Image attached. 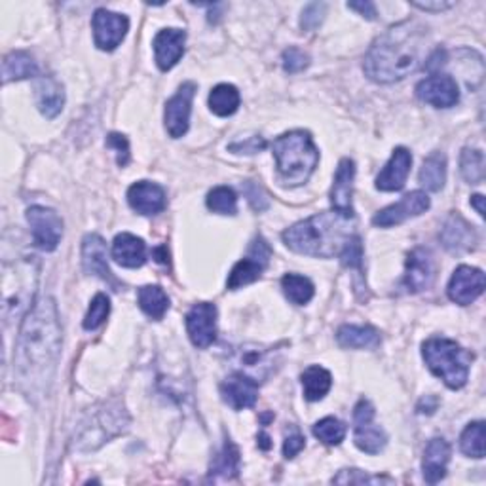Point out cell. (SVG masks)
<instances>
[{"label":"cell","instance_id":"obj_1","mask_svg":"<svg viewBox=\"0 0 486 486\" xmlns=\"http://www.w3.org/2000/svg\"><path fill=\"white\" fill-rule=\"evenodd\" d=\"M61 352V325L50 296L40 298L23 320L16 344V373L28 392L45 390Z\"/></svg>","mask_w":486,"mask_h":486},{"label":"cell","instance_id":"obj_2","mask_svg":"<svg viewBox=\"0 0 486 486\" xmlns=\"http://www.w3.org/2000/svg\"><path fill=\"white\" fill-rule=\"evenodd\" d=\"M427 28L418 21H401L378 36L365 55V75L378 84L407 78L427 61Z\"/></svg>","mask_w":486,"mask_h":486},{"label":"cell","instance_id":"obj_3","mask_svg":"<svg viewBox=\"0 0 486 486\" xmlns=\"http://www.w3.org/2000/svg\"><path fill=\"white\" fill-rule=\"evenodd\" d=\"M350 219L335 211L318 213L306 221H300L281 234L283 243L291 251L318 259H333L340 255L344 243L352 236Z\"/></svg>","mask_w":486,"mask_h":486},{"label":"cell","instance_id":"obj_4","mask_svg":"<svg viewBox=\"0 0 486 486\" xmlns=\"http://www.w3.org/2000/svg\"><path fill=\"white\" fill-rule=\"evenodd\" d=\"M271 150L278 160L279 181L288 187H300L316 171L320 152L310 134L289 132L271 142Z\"/></svg>","mask_w":486,"mask_h":486},{"label":"cell","instance_id":"obj_5","mask_svg":"<svg viewBox=\"0 0 486 486\" xmlns=\"http://www.w3.org/2000/svg\"><path fill=\"white\" fill-rule=\"evenodd\" d=\"M422 355L432 373L445 382L450 390H460L467 384L469 365L474 353L449 338H430L424 342Z\"/></svg>","mask_w":486,"mask_h":486},{"label":"cell","instance_id":"obj_6","mask_svg":"<svg viewBox=\"0 0 486 486\" xmlns=\"http://www.w3.org/2000/svg\"><path fill=\"white\" fill-rule=\"evenodd\" d=\"M38 283V263L35 256H25L13 264V271L4 270V320L27 316L31 310Z\"/></svg>","mask_w":486,"mask_h":486},{"label":"cell","instance_id":"obj_7","mask_svg":"<svg viewBox=\"0 0 486 486\" xmlns=\"http://www.w3.org/2000/svg\"><path fill=\"white\" fill-rule=\"evenodd\" d=\"M353 441L355 447L367 454H380L384 450L388 435L380 425L375 424V407L367 399H361L353 409Z\"/></svg>","mask_w":486,"mask_h":486},{"label":"cell","instance_id":"obj_8","mask_svg":"<svg viewBox=\"0 0 486 486\" xmlns=\"http://www.w3.org/2000/svg\"><path fill=\"white\" fill-rule=\"evenodd\" d=\"M127 424V414L124 412L122 405L112 407L103 405V409L99 410L95 417L92 418L90 427H85L84 433L80 435L78 442L84 450H93L99 445H103L105 441H109L112 435H117L122 432V425Z\"/></svg>","mask_w":486,"mask_h":486},{"label":"cell","instance_id":"obj_9","mask_svg":"<svg viewBox=\"0 0 486 486\" xmlns=\"http://www.w3.org/2000/svg\"><path fill=\"white\" fill-rule=\"evenodd\" d=\"M232 361L238 373L246 375L259 384L264 382L276 370L279 363V350L247 344L236 350Z\"/></svg>","mask_w":486,"mask_h":486},{"label":"cell","instance_id":"obj_10","mask_svg":"<svg viewBox=\"0 0 486 486\" xmlns=\"http://www.w3.org/2000/svg\"><path fill=\"white\" fill-rule=\"evenodd\" d=\"M270 256H271L270 246L264 241V238L256 236L251 243L247 259L239 261L232 268L231 276H228V281H226V288L231 291H236L239 288H246V285H249V283H255L263 276L264 268L270 263Z\"/></svg>","mask_w":486,"mask_h":486},{"label":"cell","instance_id":"obj_11","mask_svg":"<svg viewBox=\"0 0 486 486\" xmlns=\"http://www.w3.org/2000/svg\"><path fill=\"white\" fill-rule=\"evenodd\" d=\"M27 221L31 224L33 239L42 251H53L63 236V221L53 209L35 206L27 209Z\"/></svg>","mask_w":486,"mask_h":486},{"label":"cell","instance_id":"obj_12","mask_svg":"<svg viewBox=\"0 0 486 486\" xmlns=\"http://www.w3.org/2000/svg\"><path fill=\"white\" fill-rule=\"evenodd\" d=\"M196 90L194 82H184L166 105V130L174 139H179L189 132Z\"/></svg>","mask_w":486,"mask_h":486},{"label":"cell","instance_id":"obj_13","mask_svg":"<svg viewBox=\"0 0 486 486\" xmlns=\"http://www.w3.org/2000/svg\"><path fill=\"white\" fill-rule=\"evenodd\" d=\"M93 40L95 46L103 52H112L120 46L124 40L127 28H130V21L122 13H114L105 8L97 10L93 13Z\"/></svg>","mask_w":486,"mask_h":486},{"label":"cell","instance_id":"obj_14","mask_svg":"<svg viewBox=\"0 0 486 486\" xmlns=\"http://www.w3.org/2000/svg\"><path fill=\"white\" fill-rule=\"evenodd\" d=\"M187 331L196 348H209L217 338V306L211 303L194 304L187 313Z\"/></svg>","mask_w":486,"mask_h":486},{"label":"cell","instance_id":"obj_15","mask_svg":"<svg viewBox=\"0 0 486 486\" xmlns=\"http://www.w3.org/2000/svg\"><path fill=\"white\" fill-rule=\"evenodd\" d=\"M430 206H432L430 196H427L424 190H414V192H409L407 196H403L401 202H397L390 207L378 211L373 223H375V226H380V228L397 226L412 217L422 215V213L430 209Z\"/></svg>","mask_w":486,"mask_h":486},{"label":"cell","instance_id":"obj_16","mask_svg":"<svg viewBox=\"0 0 486 486\" xmlns=\"http://www.w3.org/2000/svg\"><path fill=\"white\" fill-rule=\"evenodd\" d=\"M437 274L433 253L425 247H417L407 259L403 285L409 293H422L430 289Z\"/></svg>","mask_w":486,"mask_h":486},{"label":"cell","instance_id":"obj_17","mask_svg":"<svg viewBox=\"0 0 486 486\" xmlns=\"http://www.w3.org/2000/svg\"><path fill=\"white\" fill-rule=\"evenodd\" d=\"M417 95L435 109H450L460 101V88L449 75H432L417 85Z\"/></svg>","mask_w":486,"mask_h":486},{"label":"cell","instance_id":"obj_18","mask_svg":"<svg viewBox=\"0 0 486 486\" xmlns=\"http://www.w3.org/2000/svg\"><path fill=\"white\" fill-rule=\"evenodd\" d=\"M449 298L452 303L467 306L482 295L484 291V274L482 270L474 266H460L456 268L449 281Z\"/></svg>","mask_w":486,"mask_h":486},{"label":"cell","instance_id":"obj_19","mask_svg":"<svg viewBox=\"0 0 486 486\" xmlns=\"http://www.w3.org/2000/svg\"><path fill=\"white\" fill-rule=\"evenodd\" d=\"M82 264L85 274H92L101 278L103 281L110 283L114 291H120V283L112 276L107 261V243L101 236L88 234L82 243Z\"/></svg>","mask_w":486,"mask_h":486},{"label":"cell","instance_id":"obj_20","mask_svg":"<svg viewBox=\"0 0 486 486\" xmlns=\"http://www.w3.org/2000/svg\"><path fill=\"white\" fill-rule=\"evenodd\" d=\"M353 179H355V164L350 158L340 160L335 181H333V189H331V206L333 211L338 213V215L353 219Z\"/></svg>","mask_w":486,"mask_h":486},{"label":"cell","instance_id":"obj_21","mask_svg":"<svg viewBox=\"0 0 486 486\" xmlns=\"http://www.w3.org/2000/svg\"><path fill=\"white\" fill-rule=\"evenodd\" d=\"M441 243L442 247L450 253H466L477 246V232L460 213H452V215L442 224L441 231Z\"/></svg>","mask_w":486,"mask_h":486},{"label":"cell","instance_id":"obj_22","mask_svg":"<svg viewBox=\"0 0 486 486\" xmlns=\"http://www.w3.org/2000/svg\"><path fill=\"white\" fill-rule=\"evenodd\" d=\"M221 395L223 401L234 410L251 409L259 399V384L246 375L236 373L221 384Z\"/></svg>","mask_w":486,"mask_h":486},{"label":"cell","instance_id":"obj_23","mask_svg":"<svg viewBox=\"0 0 486 486\" xmlns=\"http://www.w3.org/2000/svg\"><path fill=\"white\" fill-rule=\"evenodd\" d=\"M127 202L141 215H158L167 206L164 189L160 184L149 181H139L132 184L130 190H127Z\"/></svg>","mask_w":486,"mask_h":486},{"label":"cell","instance_id":"obj_24","mask_svg":"<svg viewBox=\"0 0 486 486\" xmlns=\"http://www.w3.org/2000/svg\"><path fill=\"white\" fill-rule=\"evenodd\" d=\"M184 42H187V33L181 28H164L156 35L152 46L156 65L160 67V70H169L179 63L184 53Z\"/></svg>","mask_w":486,"mask_h":486},{"label":"cell","instance_id":"obj_25","mask_svg":"<svg viewBox=\"0 0 486 486\" xmlns=\"http://www.w3.org/2000/svg\"><path fill=\"white\" fill-rule=\"evenodd\" d=\"M410 166H412V154L405 147L395 149L390 162L385 164V167L377 177V189L384 192L401 190L407 182Z\"/></svg>","mask_w":486,"mask_h":486},{"label":"cell","instance_id":"obj_26","mask_svg":"<svg viewBox=\"0 0 486 486\" xmlns=\"http://www.w3.org/2000/svg\"><path fill=\"white\" fill-rule=\"evenodd\" d=\"M450 462V445L442 439L435 437L427 442L425 452H424V479L425 482L435 484L447 475V466Z\"/></svg>","mask_w":486,"mask_h":486},{"label":"cell","instance_id":"obj_27","mask_svg":"<svg viewBox=\"0 0 486 486\" xmlns=\"http://www.w3.org/2000/svg\"><path fill=\"white\" fill-rule=\"evenodd\" d=\"M112 259L124 268H139L147 263L145 241L134 234H118L112 243Z\"/></svg>","mask_w":486,"mask_h":486},{"label":"cell","instance_id":"obj_28","mask_svg":"<svg viewBox=\"0 0 486 486\" xmlns=\"http://www.w3.org/2000/svg\"><path fill=\"white\" fill-rule=\"evenodd\" d=\"M35 99L38 110L45 114L46 118H55L65 107V90L55 78L45 77L36 84Z\"/></svg>","mask_w":486,"mask_h":486},{"label":"cell","instance_id":"obj_29","mask_svg":"<svg viewBox=\"0 0 486 486\" xmlns=\"http://www.w3.org/2000/svg\"><path fill=\"white\" fill-rule=\"evenodd\" d=\"M336 340L342 348L373 350L380 344V333L369 325H344L338 328Z\"/></svg>","mask_w":486,"mask_h":486},{"label":"cell","instance_id":"obj_30","mask_svg":"<svg viewBox=\"0 0 486 486\" xmlns=\"http://www.w3.org/2000/svg\"><path fill=\"white\" fill-rule=\"evenodd\" d=\"M239 474V450L231 439L224 441L223 450L215 456L209 469V481H231Z\"/></svg>","mask_w":486,"mask_h":486},{"label":"cell","instance_id":"obj_31","mask_svg":"<svg viewBox=\"0 0 486 486\" xmlns=\"http://www.w3.org/2000/svg\"><path fill=\"white\" fill-rule=\"evenodd\" d=\"M420 184L430 192H439L447 182V156L433 152L427 156L420 169Z\"/></svg>","mask_w":486,"mask_h":486},{"label":"cell","instance_id":"obj_32","mask_svg":"<svg viewBox=\"0 0 486 486\" xmlns=\"http://www.w3.org/2000/svg\"><path fill=\"white\" fill-rule=\"evenodd\" d=\"M4 84L13 80H25L38 77V65L27 52H12L3 61Z\"/></svg>","mask_w":486,"mask_h":486},{"label":"cell","instance_id":"obj_33","mask_svg":"<svg viewBox=\"0 0 486 486\" xmlns=\"http://www.w3.org/2000/svg\"><path fill=\"white\" fill-rule=\"evenodd\" d=\"M303 390L308 401H320L333 385V377L327 369L320 365H312L303 373Z\"/></svg>","mask_w":486,"mask_h":486},{"label":"cell","instance_id":"obj_34","mask_svg":"<svg viewBox=\"0 0 486 486\" xmlns=\"http://www.w3.org/2000/svg\"><path fill=\"white\" fill-rule=\"evenodd\" d=\"M239 92L238 88H234L232 84H219L217 88L211 90L209 95V109L213 114H217V117H232V114L238 110L239 107Z\"/></svg>","mask_w":486,"mask_h":486},{"label":"cell","instance_id":"obj_35","mask_svg":"<svg viewBox=\"0 0 486 486\" xmlns=\"http://www.w3.org/2000/svg\"><path fill=\"white\" fill-rule=\"evenodd\" d=\"M139 308L152 320H162L169 308V298L158 285H145L137 293Z\"/></svg>","mask_w":486,"mask_h":486},{"label":"cell","instance_id":"obj_36","mask_svg":"<svg viewBox=\"0 0 486 486\" xmlns=\"http://www.w3.org/2000/svg\"><path fill=\"white\" fill-rule=\"evenodd\" d=\"M281 289H283L285 296H288L291 303L296 306L308 304L310 300L313 298V293H316V289H313V283L308 278L298 276V274L283 276Z\"/></svg>","mask_w":486,"mask_h":486},{"label":"cell","instance_id":"obj_37","mask_svg":"<svg viewBox=\"0 0 486 486\" xmlns=\"http://www.w3.org/2000/svg\"><path fill=\"white\" fill-rule=\"evenodd\" d=\"M484 422L469 424L460 437V449L469 458H484Z\"/></svg>","mask_w":486,"mask_h":486},{"label":"cell","instance_id":"obj_38","mask_svg":"<svg viewBox=\"0 0 486 486\" xmlns=\"http://www.w3.org/2000/svg\"><path fill=\"white\" fill-rule=\"evenodd\" d=\"M460 171L469 184H481L484 179V154L477 149H464L460 156Z\"/></svg>","mask_w":486,"mask_h":486},{"label":"cell","instance_id":"obj_39","mask_svg":"<svg viewBox=\"0 0 486 486\" xmlns=\"http://www.w3.org/2000/svg\"><path fill=\"white\" fill-rule=\"evenodd\" d=\"M207 207L219 215H236L238 196L231 187H217L207 194Z\"/></svg>","mask_w":486,"mask_h":486},{"label":"cell","instance_id":"obj_40","mask_svg":"<svg viewBox=\"0 0 486 486\" xmlns=\"http://www.w3.org/2000/svg\"><path fill=\"white\" fill-rule=\"evenodd\" d=\"M313 435H316L321 442H325V445L336 447L346 437V425L340 420L328 417L313 425Z\"/></svg>","mask_w":486,"mask_h":486},{"label":"cell","instance_id":"obj_41","mask_svg":"<svg viewBox=\"0 0 486 486\" xmlns=\"http://www.w3.org/2000/svg\"><path fill=\"white\" fill-rule=\"evenodd\" d=\"M110 313V300L107 295L99 293L95 295V298L92 300L90 310L85 313L84 318V328L85 331H95V328L101 327Z\"/></svg>","mask_w":486,"mask_h":486},{"label":"cell","instance_id":"obj_42","mask_svg":"<svg viewBox=\"0 0 486 486\" xmlns=\"http://www.w3.org/2000/svg\"><path fill=\"white\" fill-rule=\"evenodd\" d=\"M340 259H342V264H344L346 268H353V270L361 271V266H363V243H361L360 236L352 234L348 238V241L344 243V247H342V251H340Z\"/></svg>","mask_w":486,"mask_h":486},{"label":"cell","instance_id":"obj_43","mask_svg":"<svg viewBox=\"0 0 486 486\" xmlns=\"http://www.w3.org/2000/svg\"><path fill=\"white\" fill-rule=\"evenodd\" d=\"M281 60H283L285 73H289V75L303 73V70L310 65V55L300 50V48H295V46L285 50Z\"/></svg>","mask_w":486,"mask_h":486},{"label":"cell","instance_id":"obj_44","mask_svg":"<svg viewBox=\"0 0 486 486\" xmlns=\"http://www.w3.org/2000/svg\"><path fill=\"white\" fill-rule=\"evenodd\" d=\"M241 190L243 194H246L247 198V202L251 204V207L255 211H266L270 207V198L266 194V190L261 187V184H256L255 181H246L241 184Z\"/></svg>","mask_w":486,"mask_h":486},{"label":"cell","instance_id":"obj_45","mask_svg":"<svg viewBox=\"0 0 486 486\" xmlns=\"http://www.w3.org/2000/svg\"><path fill=\"white\" fill-rule=\"evenodd\" d=\"M333 482H338V484H380V482H392V479L367 475L365 471H360V469H344V471H340V475H336L333 479Z\"/></svg>","mask_w":486,"mask_h":486},{"label":"cell","instance_id":"obj_46","mask_svg":"<svg viewBox=\"0 0 486 486\" xmlns=\"http://www.w3.org/2000/svg\"><path fill=\"white\" fill-rule=\"evenodd\" d=\"M327 6L323 3H312L304 8L303 18H300V27L304 28V31H313V28H318L325 18Z\"/></svg>","mask_w":486,"mask_h":486},{"label":"cell","instance_id":"obj_47","mask_svg":"<svg viewBox=\"0 0 486 486\" xmlns=\"http://www.w3.org/2000/svg\"><path fill=\"white\" fill-rule=\"evenodd\" d=\"M107 149L117 150V162L120 167H126L130 164V142H127L126 135L110 134L107 137Z\"/></svg>","mask_w":486,"mask_h":486},{"label":"cell","instance_id":"obj_48","mask_svg":"<svg viewBox=\"0 0 486 486\" xmlns=\"http://www.w3.org/2000/svg\"><path fill=\"white\" fill-rule=\"evenodd\" d=\"M266 149V141L263 137H249L246 141H238L234 142V145L228 147V150L231 152H236V154H256Z\"/></svg>","mask_w":486,"mask_h":486},{"label":"cell","instance_id":"obj_49","mask_svg":"<svg viewBox=\"0 0 486 486\" xmlns=\"http://www.w3.org/2000/svg\"><path fill=\"white\" fill-rule=\"evenodd\" d=\"M306 447V439L300 435V433H293L289 437H285V442H283V456L288 460L295 458V456L303 450Z\"/></svg>","mask_w":486,"mask_h":486},{"label":"cell","instance_id":"obj_50","mask_svg":"<svg viewBox=\"0 0 486 486\" xmlns=\"http://www.w3.org/2000/svg\"><path fill=\"white\" fill-rule=\"evenodd\" d=\"M348 8L360 12V16L367 20H377V8L373 3H369V0H365V3H348Z\"/></svg>","mask_w":486,"mask_h":486},{"label":"cell","instance_id":"obj_51","mask_svg":"<svg viewBox=\"0 0 486 486\" xmlns=\"http://www.w3.org/2000/svg\"><path fill=\"white\" fill-rule=\"evenodd\" d=\"M414 8H420L424 12H442V10H449L454 6V3H441V0H437V3H412Z\"/></svg>","mask_w":486,"mask_h":486},{"label":"cell","instance_id":"obj_52","mask_svg":"<svg viewBox=\"0 0 486 486\" xmlns=\"http://www.w3.org/2000/svg\"><path fill=\"white\" fill-rule=\"evenodd\" d=\"M482 204H484V198L481 194H475L474 198H471V206L477 209V213L481 217H484V206Z\"/></svg>","mask_w":486,"mask_h":486},{"label":"cell","instance_id":"obj_53","mask_svg":"<svg viewBox=\"0 0 486 486\" xmlns=\"http://www.w3.org/2000/svg\"><path fill=\"white\" fill-rule=\"evenodd\" d=\"M259 439H261V442H259V445H261V447H263L264 450H268V449L271 447V445H270V437H268L266 433H263V435H261Z\"/></svg>","mask_w":486,"mask_h":486}]
</instances>
